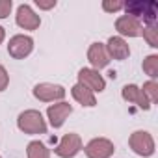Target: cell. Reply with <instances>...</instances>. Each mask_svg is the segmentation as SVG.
Here are the masks:
<instances>
[{
    "label": "cell",
    "instance_id": "obj_1",
    "mask_svg": "<svg viewBox=\"0 0 158 158\" xmlns=\"http://www.w3.org/2000/svg\"><path fill=\"white\" fill-rule=\"evenodd\" d=\"M125 15H130L138 19L139 23L143 21L145 24H156L158 19V4L154 0H130V2H123Z\"/></svg>",
    "mask_w": 158,
    "mask_h": 158
},
{
    "label": "cell",
    "instance_id": "obj_2",
    "mask_svg": "<svg viewBox=\"0 0 158 158\" xmlns=\"http://www.w3.org/2000/svg\"><path fill=\"white\" fill-rule=\"evenodd\" d=\"M17 127L24 134H45L47 132V121L43 119L41 112L37 110H24L17 117Z\"/></svg>",
    "mask_w": 158,
    "mask_h": 158
},
{
    "label": "cell",
    "instance_id": "obj_3",
    "mask_svg": "<svg viewBox=\"0 0 158 158\" xmlns=\"http://www.w3.org/2000/svg\"><path fill=\"white\" fill-rule=\"evenodd\" d=\"M128 145H130V149L138 156H143V158L152 156L154 149H156L154 147V138L147 130H136V132H132L130 138H128Z\"/></svg>",
    "mask_w": 158,
    "mask_h": 158
},
{
    "label": "cell",
    "instance_id": "obj_4",
    "mask_svg": "<svg viewBox=\"0 0 158 158\" xmlns=\"http://www.w3.org/2000/svg\"><path fill=\"white\" fill-rule=\"evenodd\" d=\"M80 151H82V138L78 134H74V132L65 134L60 139V143L56 145V149H54V152L60 158H74Z\"/></svg>",
    "mask_w": 158,
    "mask_h": 158
},
{
    "label": "cell",
    "instance_id": "obj_5",
    "mask_svg": "<svg viewBox=\"0 0 158 158\" xmlns=\"http://www.w3.org/2000/svg\"><path fill=\"white\" fill-rule=\"evenodd\" d=\"M34 97L41 102H60L65 97V88L60 84L41 82L34 88Z\"/></svg>",
    "mask_w": 158,
    "mask_h": 158
},
{
    "label": "cell",
    "instance_id": "obj_6",
    "mask_svg": "<svg viewBox=\"0 0 158 158\" xmlns=\"http://www.w3.org/2000/svg\"><path fill=\"white\" fill-rule=\"evenodd\" d=\"M78 84H82L84 88H88L93 93H97V91L101 93L106 89V80L102 78V74L89 67H84L78 71Z\"/></svg>",
    "mask_w": 158,
    "mask_h": 158
},
{
    "label": "cell",
    "instance_id": "obj_7",
    "mask_svg": "<svg viewBox=\"0 0 158 158\" xmlns=\"http://www.w3.org/2000/svg\"><path fill=\"white\" fill-rule=\"evenodd\" d=\"M88 158H110L115 151L114 141L108 138H93L86 147H82Z\"/></svg>",
    "mask_w": 158,
    "mask_h": 158
},
{
    "label": "cell",
    "instance_id": "obj_8",
    "mask_svg": "<svg viewBox=\"0 0 158 158\" xmlns=\"http://www.w3.org/2000/svg\"><path fill=\"white\" fill-rule=\"evenodd\" d=\"M34 50V39L30 35H13L8 43V52L11 58L15 60H24L26 56H30V52Z\"/></svg>",
    "mask_w": 158,
    "mask_h": 158
},
{
    "label": "cell",
    "instance_id": "obj_9",
    "mask_svg": "<svg viewBox=\"0 0 158 158\" xmlns=\"http://www.w3.org/2000/svg\"><path fill=\"white\" fill-rule=\"evenodd\" d=\"M73 114V106L69 102H56V104H50L48 110H47V117H48V123L52 128H61L65 119Z\"/></svg>",
    "mask_w": 158,
    "mask_h": 158
},
{
    "label": "cell",
    "instance_id": "obj_10",
    "mask_svg": "<svg viewBox=\"0 0 158 158\" xmlns=\"http://www.w3.org/2000/svg\"><path fill=\"white\" fill-rule=\"evenodd\" d=\"M115 30L119 32V37H139L143 24L130 15H121L115 21Z\"/></svg>",
    "mask_w": 158,
    "mask_h": 158
},
{
    "label": "cell",
    "instance_id": "obj_11",
    "mask_svg": "<svg viewBox=\"0 0 158 158\" xmlns=\"http://www.w3.org/2000/svg\"><path fill=\"white\" fill-rule=\"evenodd\" d=\"M15 23L23 30H37L41 24V19L28 4H21L17 10V15H15Z\"/></svg>",
    "mask_w": 158,
    "mask_h": 158
},
{
    "label": "cell",
    "instance_id": "obj_12",
    "mask_svg": "<svg viewBox=\"0 0 158 158\" xmlns=\"http://www.w3.org/2000/svg\"><path fill=\"white\" fill-rule=\"evenodd\" d=\"M121 95H123V99H125L127 102H132V104H136V106L141 108V110H149V108H151L149 99L143 95L141 88L136 86V84H127V86H123Z\"/></svg>",
    "mask_w": 158,
    "mask_h": 158
},
{
    "label": "cell",
    "instance_id": "obj_13",
    "mask_svg": "<svg viewBox=\"0 0 158 158\" xmlns=\"http://www.w3.org/2000/svg\"><path fill=\"white\" fill-rule=\"evenodd\" d=\"M104 47H106L108 56L114 58V60H119V61H121V60H127V58L130 56V47H128V43H127L123 37H119V35H112Z\"/></svg>",
    "mask_w": 158,
    "mask_h": 158
},
{
    "label": "cell",
    "instance_id": "obj_14",
    "mask_svg": "<svg viewBox=\"0 0 158 158\" xmlns=\"http://www.w3.org/2000/svg\"><path fill=\"white\" fill-rule=\"evenodd\" d=\"M88 60H89V63H91V69H95V71L104 69V67L110 63V56H108V52H106L104 43H93V45L89 47V50H88Z\"/></svg>",
    "mask_w": 158,
    "mask_h": 158
},
{
    "label": "cell",
    "instance_id": "obj_15",
    "mask_svg": "<svg viewBox=\"0 0 158 158\" xmlns=\"http://www.w3.org/2000/svg\"><path fill=\"white\" fill-rule=\"evenodd\" d=\"M71 95L73 99L78 102V104H82V106H88V108H93L97 104V99H95V93L89 91L88 88H84L82 84H74L71 88Z\"/></svg>",
    "mask_w": 158,
    "mask_h": 158
},
{
    "label": "cell",
    "instance_id": "obj_16",
    "mask_svg": "<svg viewBox=\"0 0 158 158\" xmlns=\"http://www.w3.org/2000/svg\"><path fill=\"white\" fill-rule=\"evenodd\" d=\"M26 156L28 158H50V151L41 141H30L26 147Z\"/></svg>",
    "mask_w": 158,
    "mask_h": 158
},
{
    "label": "cell",
    "instance_id": "obj_17",
    "mask_svg": "<svg viewBox=\"0 0 158 158\" xmlns=\"http://www.w3.org/2000/svg\"><path fill=\"white\" fill-rule=\"evenodd\" d=\"M141 35L149 47H152V48L158 47V24H145L141 30Z\"/></svg>",
    "mask_w": 158,
    "mask_h": 158
},
{
    "label": "cell",
    "instance_id": "obj_18",
    "mask_svg": "<svg viewBox=\"0 0 158 158\" xmlns=\"http://www.w3.org/2000/svg\"><path fill=\"white\" fill-rule=\"evenodd\" d=\"M143 73L151 76V80H156V76H158V56L156 54H151L143 60Z\"/></svg>",
    "mask_w": 158,
    "mask_h": 158
},
{
    "label": "cell",
    "instance_id": "obj_19",
    "mask_svg": "<svg viewBox=\"0 0 158 158\" xmlns=\"http://www.w3.org/2000/svg\"><path fill=\"white\" fill-rule=\"evenodd\" d=\"M141 91H143V95L149 99L151 104H154V102L158 101V82H156V80H149V82H145L143 88H141Z\"/></svg>",
    "mask_w": 158,
    "mask_h": 158
},
{
    "label": "cell",
    "instance_id": "obj_20",
    "mask_svg": "<svg viewBox=\"0 0 158 158\" xmlns=\"http://www.w3.org/2000/svg\"><path fill=\"white\" fill-rule=\"evenodd\" d=\"M102 10L108 11V13L119 11V10H123V2H119V0H104V2H102Z\"/></svg>",
    "mask_w": 158,
    "mask_h": 158
},
{
    "label": "cell",
    "instance_id": "obj_21",
    "mask_svg": "<svg viewBox=\"0 0 158 158\" xmlns=\"http://www.w3.org/2000/svg\"><path fill=\"white\" fill-rule=\"evenodd\" d=\"M11 8H13L11 0H0V19H6L11 13Z\"/></svg>",
    "mask_w": 158,
    "mask_h": 158
},
{
    "label": "cell",
    "instance_id": "obj_22",
    "mask_svg": "<svg viewBox=\"0 0 158 158\" xmlns=\"http://www.w3.org/2000/svg\"><path fill=\"white\" fill-rule=\"evenodd\" d=\"M8 84H10V74H8L6 67L0 63V91H4L8 88Z\"/></svg>",
    "mask_w": 158,
    "mask_h": 158
},
{
    "label": "cell",
    "instance_id": "obj_23",
    "mask_svg": "<svg viewBox=\"0 0 158 158\" xmlns=\"http://www.w3.org/2000/svg\"><path fill=\"white\" fill-rule=\"evenodd\" d=\"M35 6L37 8H41V10H50V8H54L56 6V0H35Z\"/></svg>",
    "mask_w": 158,
    "mask_h": 158
},
{
    "label": "cell",
    "instance_id": "obj_24",
    "mask_svg": "<svg viewBox=\"0 0 158 158\" xmlns=\"http://www.w3.org/2000/svg\"><path fill=\"white\" fill-rule=\"evenodd\" d=\"M4 37H6V30H4L2 26H0V43L4 41Z\"/></svg>",
    "mask_w": 158,
    "mask_h": 158
}]
</instances>
